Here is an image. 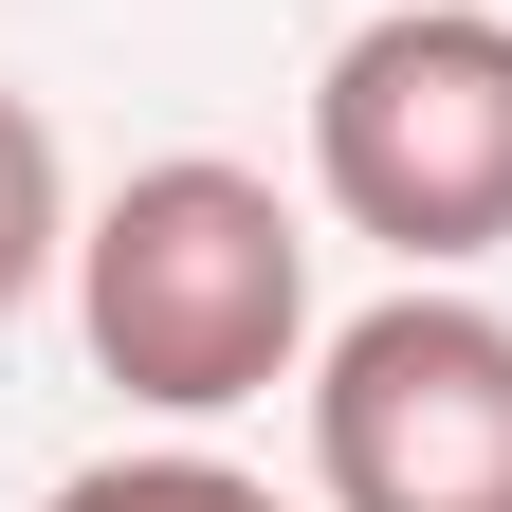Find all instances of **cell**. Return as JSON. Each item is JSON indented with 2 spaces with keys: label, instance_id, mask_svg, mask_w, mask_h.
Listing matches in <instances>:
<instances>
[{
  "label": "cell",
  "instance_id": "1",
  "mask_svg": "<svg viewBox=\"0 0 512 512\" xmlns=\"http://www.w3.org/2000/svg\"><path fill=\"white\" fill-rule=\"evenodd\" d=\"M74 311H92V366L165 421H220V403H275L293 348H311V238L256 165H128L110 220L74 238Z\"/></svg>",
  "mask_w": 512,
  "mask_h": 512
},
{
  "label": "cell",
  "instance_id": "2",
  "mask_svg": "<svg viewBox=\"0 0 512 512\" xmlns=\"http://www.w3.org/2000/svg\"><path fill=\"white\" fill-rule=\"evenodd\" d=\"M311 183L403 275L512 238V0H403L311 74Z\"/></svg>",
  "mask_w": 512,
  "mask_h": 512
},
{
  "label": "cell",
  "instance_id": "3",
  "mask_svg": "<svg viewBox=\"0 0 512 512\" xmlns=\"http://www.w3.org/2000/svg\"><path fill=\"white\" fill-rule=\"evenodd\" d=\"M311 476L330 512H512V311L384 293L311 366Z\"/></svg>",
  "mask_w": 512,
  "mask_h": 512
},
{
  "label": "cell",
  "instance_id": "4",
  "mask_svg": "<svg viewBox=\"0 0 512 512\" xmlns=\"http://www.w3.org/2000/svg\"><path fill=\"white\" fill-rule=\"evenodd\" d=\"M55 256H74V202H55V128H37V92H0V311H19Z\"/></svg>",
  "mask_w": 512,
  "mask_h": 512
},
{
  "label": "cell",
  "instance_id": "5",
  "mask_svg": "<svg viewBox=\"0 0 512 512\" xmlns=\"http://www.w3.org/2000/svg\"><path fill=\"white\" fill-rule=\"evenodd\" d=\"M55 512H275V476H238V458H92V476H55Z\"/></svg>",
  "mask_w": 512,
  "mask_h": 512
}]
</instances>
